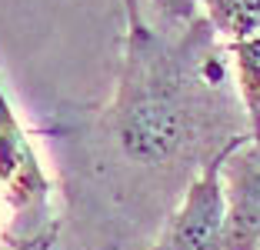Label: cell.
Listing matches in <instances>:
<instances>
[{
	"label": "cell",
	"mask_w": 260,
	"mask_h": 250,
	"mask_svg": "<svg viewBox=\"0 0 260 250\" xmlns=\"http://www.w3.org/2000/svg\"><path fill=\"white\" fill-rule=\"evenodd\" d=\"M217 57L207 20H190V34L170 44L127 0V57L107 110V130L130 167L167 170L200 150L214 157L227 147L210 144L214 93L223 87Z\"/></svg>",
	"instance_id": "cell-1"
},
{
	"label": "cell",
	"mask_w": 260,
	"mask_h": 250,
	"mask_svg": "<svg viewBox=\"0 0 260 250\" xmlns=\"http://www.w3.org/2000/svg\"><path fill=\"white\" fill-rule=\"evenodd\" d=\"M0 194L10 207L4 240L17 250H47L57 240L54 183L44 174L40 157L23 130L17 110L0 87Z\"/></svg>",
	"instance_id": "cell-2"
},
{
	"label": "cell",
	"mask_w": 260,
	"mask_h": 250,
	"mask_svg": "<svg viewBox=\"0 0 260 250\" xmlns=\"http://www.w3.org/2000/svg\"><path fill=\"white\" fill-rule=\"evenodd\" d=\"M247 137V134H244ZM230 140L217 157H210L184 200L167 217L160 234V250H227V194H223V160L244 140Z\"/></svg>",
	"instance_id": "cell-3"
},
{
	"label": "cell",
	"mask_w": 260,
	"mask_h": 250,
	"mask_svg": "<svg viewBox=\"0 0 260 250\" xmlns=\"http://www.w3.org/2000/svg\"><path fill=\"white\" fill-rule=\"evenodd\" d=\"M227 250H260V137L247 134L223 160Z\"/></svg>",
	"instance_id": "cell-4"
},
{
	"label": "cell",
	"mask_w": 260,
	"mask_h": 250,
	"mask_svg": "<svg viewBox=\"0 0 260 250\" xmlns=\"http://www.w3.org/2000/svg\"><path fill=\"white\" fill-rule=\"evenodd\" d=\"M227 53L234 64V77H237V93L244 104L247 130L260 137V34L230 44Z\"/></svg>",
	"instance_id": "cell-5"
},
{
	"label": "cell",
	"mask_w": 260,
	"mask_h": 250,
	"mask_svg": "<svg viewBox=\"0 0 260 250\" xmlns=\"http://www.w3.org/2000/svg\"><path fill=\"white\" fill-rule=\"evenodd\" d=\"M207 23L227 44L257 37L260 34V0H204Z\"/></svg>",
	"instance_id": "cell-6"
},
{
	"label": "cell",
	"mask_w": 260,
	"mask_h": 250,
	"mask_svg": "<svg viewBox=\"0 0 260 250\" xmlns=\"http://www.w3.org/2000/svg\"><path fill=\"white\" fill-rule=\"evenodd\" d=\"M204 0H157V7L170 17V20H193V10Z\"/></svg>",
	"instance_id": "cell-7"
}]
</instances>
